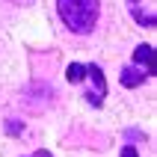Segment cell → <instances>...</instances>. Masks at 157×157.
Here are the masks:
<instances>
[{
    "mask_svg": "<svg viewBox=\"0 0 157 157\" xmlns=\"http://www.w3.org/2000/svg\"><path fill=\"white\" fill-rule=\"evenodd\" d=\"M56 12H59L62 24L77 36H89L98 24L101 15V3L98 0H56Z\"/></svg>",
    "mask_w": 157,
    "mask_h": 157,
    "instance_id": "cell-1",
    "label": "cell"
},
{
    "mask_svg": "<svg viewBox=\"0 0 157 157\" xmlns=\"http://www.w3.org/2000/svg\"><path fill=\"white\" fill-rule=\"evenodd\" d=\"M86 77H89V83H92V89H89L83 98H86L92 107H101V104H104V98H107V77H104V68L95 65V62H89V65H86Z\"/></svg>",
    "mask_w": 157,
    "mask_h": 157,
    "instance_id": "cell-2",
    "label": "cell"
},
{
    "mask_svg": "<svg viewBox=\"0 0 157 157\" xmlns=\"http://www.w3.org/2000/svg\"><path fill=\"white\" fill-rule=\"evenodd\" d=\"M128 12L140 27L154 30L157 24V12H154V0H128Z\"/></svg>",
    "mask_w": 157,
    "mask_h": 157,
    "instance_id": "cell-3",
    "label": "cell"
},
{
    "mask_svg": "<svg viewBox=\"0 0 157 157\" xmlns=\"http://www.w3.org/2000/svg\"><path fill=\"white\" fill-rule=\"evenodd\" d=\"M148 77H151V74H148L145 68H140V65H124L122 74H119V80H122V86H124V89H136V86H142Z\"/></svg>",
    "mask_w": 157,
    "mask_h": 157,
    "instance_id": "cell-4",
    "label": "cell"
},
{
    "mask_svg": "<svg viewBox=\"0 0 157 157\" xmlns=\"http://www.w3.org/2000/svg\"><path fill=\"white\" fill-rule=\"evenodd\" d=\"M133 65H140L148 74H154V48L151 44H136L133 48Z\"/></svg>",
    "mask_w": 157,
    "mask_h": 157,
    "instance_id": "cell-5",
    "label": "cell"
},
{
    "mask_svg": "<svg viewBox=\"0 0 157 157\" xmlns=\"http://www.w3.org/2000/svg\"><path fill=\"white\" fill-rule=\"evenodd\" d=\"M65 80L74 83V86L83 83V80H86V65H83V62H71L68 68H65Z\"/></svg>",
    "mask_w": 157,
    "mask_h": 157,
    "instance_id": "cell-6",
    "label": "cell"
},
{
    "mask_svg": "<svg viewBox=\"0 0 157 157\" xmlns=\"http://www.w3.org/2000/svg\"><path fill=\"white\" fill-rule=\"evenodd\" d=\"M6 133H9V136H18V133H24V122H18V119H9V122H6Z\"/></svg>",
    "mask_w": 157,
    "mask_h": 157,
    "instance_id": "cell-7",
    "label": "cell"
},
{
    "mask_svg": "<svg viewBox=\"0 0 157 157\" xmlns=\"http://www.w3.org/2000/svg\"><path fill=\"white\" fill-rule=\"evenodd\" d=\"M122 157H140V154H136L133 145H124V148H122Z\"/></svg>",
    "mask_w": 157,
    "mask_h": 157,
    "instance_id": "cell-8",
    "label": "cell"
},
{
    "mask_svg": "<svg viewBox=\"0 0 157 157\" xmlns=\"http://www.w3.org/2000/svg\"><path fill=\"white\" fill-rule=\"evenodd\" d=\"M124 136H128V140H145V133H140V131H128Z\"/></svg>",
    "mask_w": 157,
    "mask_h": 157,
    "instance_id": "cell-9",
    "label": "cell"
},
{
    "mask_svg": "<svg viewBox=\"0 0 157 157\" xmlns=\"http://www.w3.org/2000/svg\"><path fill=\"white\" fill-rule=\"evenodd\" d=\"M30 157H53V154H51V151H48V148H39V151H36V154H30Z\"/></svg>",
    "mask_w": 157,
    "mask_h": 157,
    "instance_id": "cell-10",
    "label": "cell"
}]
</instances>
